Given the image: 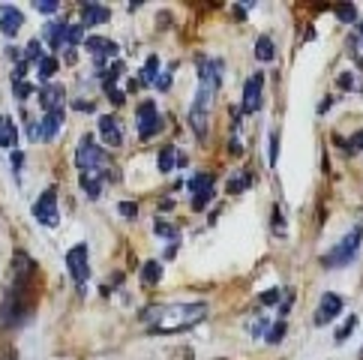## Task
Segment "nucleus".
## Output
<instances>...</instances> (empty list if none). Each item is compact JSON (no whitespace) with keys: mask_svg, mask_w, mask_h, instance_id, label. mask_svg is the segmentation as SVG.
Wrapping results in <instances>:
<instances>
[{"mask_svg":"<svg viewBox=\"0 0 363 360\" xmlns=\"http://www.w3.org/2000/svg\"><path fill=\"white\" fill-rule=\"evenodd\" d=\"M36 279H40V264L24 249L12 259V286L0 306V325L4 327H21L36 313Z\"/></svg>","mask_w":363,"mask_h":360,"instance_id":"f257e3e1","label":"nucleus"},{"mask_svg":"<svg viewBox=\"0 0 363 360\" xmlns=\"http://www.w3.org/2000/svg\"><path fill=\"white\" fill-rule=\"evenodd\" d=\"M207 303L204 300H177V303H153L141 310V321L153 333H177L201 325L207 318Z\"/></svg>","mask_w":363,"mask_h":360,"instance_id":"f03ea898","label":"nucleus"},{"mask_svg":"<svg viewBox=\"0 0 363 360\" xmlns=\"http://www.w3.org/2000/svg\"><path fill=\"white\" fill-rule=\"evenodd\" d=\"M196 67H199V90H196V99H192V108H189V126H192V133H196V138L204 141L207 126H211L213 96H216L219 84H223V60L196 57Z\"/></svg>","mask_w":363,"mask_h":360,"instance_id":"7ed1b4c3","label":"nucleus"},{"mask_svg":"<svg viewBox=\"0 0 363 360\" xmlns=\"http://www.w3.org/2000/svg\"><path fill=\"white\" fill-rule=\"evenodd\" d=\"M75 165H79V171H94L102 177V184H118L121 180V171L118 165H111L108 153L96 145L94 135H84L79 141V147H75Z\"/></svg>","mask_w":363,"mask_h":360,"instance_id":"20e7f679","label":"nucleus"},{"mask_svg":"<svg viewBox=\"0 0 363 360\" xmlns=\"http://www.w3.org/2000/svg\"><path fill=\"white\" fill-rule=\"evenodd\" d=\"M360 240H363V228L360 225H354L348 235L336 243V247L324 255L321 259V264L324 267H345V264H352L354 259H357V249H360Z\"/></svg>","mask_w":363,"mask_h":360,"instance_id":"39448f33","label":"nucleus"},{"mask_svg":"<svg viewBox=\"0 0 363 360\" xmlns=\"http://www.w3.org/2000/svg\"><path fill=\"white\" fill-rule=\"evenodd\" d=\"M87 252H90L87 243H75V247L67 252V270H69L79 294L87 291V279H90V255Z\"/></svg>","mask_w":363,"mask_h":360,"instance_id":"423d86ee","label":"nucleus"},{"mask_svg":"<svg viewBox=\"0 0 363 360\" xmlns=\"http://www.w3.org/2000/svg\"><path fill=\"white\" fill-rule=\"evenodd\" d=\"M135 126H138V138L141 141H150L153 135H157L162 130V118H160V108L153 99H145L135 111Z\"/></svg>","mask_w":363,"mask_h":360,"instance_id":"0eeeda50","label":"nucleus"},{"mask_svg":"<svg viewBox=\"0 0 363 360\" xmlns=\"http://www.w3.org/2000/svg\"><path fill=\"white\" fill-rule=\"evenodd\" d=\"M33 220L45 225V228H57L60 223V216H57V189L55 186H48L45 192H40V198L33 201Z\"/></svg>","mask_w":363,"mask_h":360,"instance_id":"6e6552de","label":"nucleus"},{"mask_svg":"<svg viewBox=\"0 0 363 360\" xmlns=\"http://www.w3.org/2000/svg\"><path fill=\"white\" fill-rule=\"evenodd\" d=\"M84 48L94 57L96 67H106V63L118 60V43L108 40V36H84Z\"/></svg>","mask_w":363,"mask_h":360,"instance_id":"1a4fd4ad","label":"nucleus"},{"mask_svg":"<svg viewBox=\"0 0 363 360\" xmlns=\"http://www.w3.org/2000/svg\"><path fill=\"white\" fill-rule=\"evenodd\" d=\"M63 123H67V111H63V108L45 111L43 118H40V123H36V138H40V141L57 138V133L63 130Z\"/></svg>","mask_w":363,"mask_h":360,"instance_id":"9d476101","label":"nucleus"},{"mask_svg":"<svg viewBox=\"0 0 363 360\" xmlns=\"http://www.w3.org/2000/svg\"><path fill=\"white\" fill-rule=\"evenodd\" d=\"M262 90H264V75H262V72H255V75H250V79H246L243 106H240L243 114H252V111L262 108Z\"/></svg>","mask_w":363,"mask_h":360,"instance_id":"9b49d317","label":"nucleus"},{"mask_svg":"<svg viewBox=\"0 0 363 360\" xmlns=\"http://www.w3.org/2000/svg\"><path fill=\"white\" fill-rule=\"evenodd\" d=\"M340 313H342V298H340V294H333V291H328V294L321 298V303H318V310H315L313 321H315L318 327H324L328 321H333Z\"/></svg>","mask_w":363,"mask_h":360,"instance_id":"f8f14e48","label":"nucleus"},{"mask_svg":"<svg viewBox=\"0 0 363 360\" xmlns=\"http://www.w3.org/2000/svg\"><path fill=\"white\" fill-rule=\"evenodd\" d=\"M99 138L106 141L108 147H121L123 145V126L114 114H102L99 118Z\"/></svg>","mask_w":363,"mask_h":360,"instance_id":"ddd939ff","label":"nucleus"},{"mask_svg":"<svg viewBox=\"0 0 363 360\" xmlns=\"http://www.w3.org/2000/svg\"><path fill=\"white\" fill-rule=\"evenodd\" d=\"M67 28H69L67 16H60V18H55V21H48V24H45V30H43V45L60 51V48H63V36H67Z\"/></svg>","mask_w":363,"mask_h":360,"instance_id":"4468645a","label":"nucleus"},{"mask_svg":"<svg viewBox=\"0 0 363 360\" xmlns=\"http://www.w3.org/2000/svg\"><path fill=\"white\" fill-rule=\"evenodd\" d=\"M63 102H67V90H63V84H40V106L45 111H55V108H63Z\"/></svg>","mask_w":363,"mask_h":360,"instance_id":"2eb2a0df","label":"nucleus"},{"mask_svg":"<svg viewBox=\"0 0 363 360\" xmlns=\"http://www.w3.org/2000/svg\"><path fill=\"white\" fill-rule=\"evenodd\" d=\"M24 24V16L18 6H0V30H4V36H9V40H16V33L21 30Z\"/></svg>","mask_w":363,"mask_h":360,"instance_id":"dca6fc26","label":"nucleus"},{"mask_svg":"<svg viewBox=\"0 0 363 360\" xmlns=\"http://www.w3.org/2000/svg\"><path fill=\"white\" fill-rule=\"evenodd\" d=\"M111 18V9L102 4H82V24L94 28V24H106Z\"/></svg>","mask_w":363,"mask_h":360,"instance_id":"f3484780","label":"nucleus"},{"mask_svg":"<svg viewBox=\"0 0 363 360\" xmlns=\"http://www.w3.org/2000/svg\"><path fill=\"white\" fill-rule=\"evenodd\" d=\"M79 186H82L84 196H87V198H94V201L102 196V177H99V174H94V171H82Z\"/></svg>","mask_w":363,"mask_h":360,"instance_id":"a211bd4d","label":"nucleus"},{"mask_svg":"<svg viewBox=\"0 0 363 360\" xmlns=\"http://www.w3.org/2000/svg\"><path fill=\"white\" fill-rule=\"evenodd\" d=\"M16 141H18V126H16V120L0 114V145L12 150V147H16Z\"/></svg>","mask_w":363,"mask_h":360,"instance_id":"6ab92c4d","label":"nucleus"},{"mask_svg":"<svg viewBox=\"0 0 363 360\" xmlns=\"http://www.w3.org/2000/svg\"><path fill=\"white\" fill-rule=\"evenodd\" d=\"M177 157H180L177 147H174V145H165V147L157 153V165H160V171H162V174H168L172 169H177Z\"/></svg>","mask_w":363,"mask_h":360,"instance_id":"aec40b11","label":"nucleus"},{"mask_svg":"<svg viewBox=\"0 0 363 360\" xmlns=\"http://www.w3.org/2000/svg\"><path fill=\"white\" fill-rule=\"evenodd\" d=\"M160 279H162V264L160 261H145V267H141V282H145V286H157Z\"/></svg>","mask_w":363,"mask_h":360,"instance_id":"412c9836","label":"nucleus"},{"mask_svg":"<svg viewBox=\"0 0 363 360\" xmlns=\"http://www.w3.org/2000/svg\"><path fill=\"white\" fill-rule=\"evenodd\" d=\"M157 79H160V57H157V55H150L147 63H145V69H141V75H138V81L157 84Z\"/></svg>","mask_w":363,"mask_h":360,"instance_id":"4be33fe9","label":"nucleus"},{"mask_svg":"<svg viewBox=\"0 0 363 360\" xmlns=\"http://www.w3.org/2000/svg\"><path fill=\"white\" fill-rule=\"evenodd\" d=\"M250 186H252V171H238L235 177L228 180V192H231V196H238V192L250 189Z\"/></svg>","mask_w":363,"mask_h":360,"instance_id":"5701e85b","label":"nucleus"},{"mask_svg":"<svg viewBox=\"0 0 363 360\" xmlns=\"http://www.w3.org/2000/svg\"><path fill=\"white\" fill-rule=\"evenodd\" d=\"M82 43H84V28H82V24H69L67 36H63V48H75V45H82Z\"/></svg>","mask_w":363,"mask_h":360,"instance_id":"b1692460","label":"nucleus"},{"mask_svg":"<svg viewBox=\"0 0 363 360\" xmlns=\"http://www.w3.org/2000/svg\"><path fill=\"white\" fill-rule=\"evenodd\" d=\"M45 57V51H43V40H30L28 43V48H24V60L30 63V67H36Z\"/></svg>","mask_w":363,"mask_h":360,"instance_id":"393cba45","label":"nucleus"},{"mask_svg":"<svg viewBox=\"0 0 363 360\" xmlns=\"http://www.w3.org/2000/svg\"><path fill=\"white\" fill-rule=\"evenodd\" d=\"M57 67H60V63H57V57H55V55H45L40 63H36V69H40V79H43V81H48L51 75L57 72Z\"/></svg>","mask_w":363,"mask_h":360,"instance_id":"a878e982","label":"nucleus"},{"mask_svg":"<svg viewBox=\"0 0 363 360\" xmlns=\"http://www.w3.org/2000/svg\"><path fill=\"white\" fill-rule=\"evenodd\" d=\"M255 57L258 60H274V43H270V36H258L255 40Z\"/></svg>","mask_w":363,"mask_h":360,"instance_id":"bb28decb","label":"nucleus"},{"mask_svg":"<svg viewBox=\"0 0 363 360\" xmlns=\"http://www.w3.org/2000/svg\"><path fill=\"white\" fill-rule=\"evenodd\" d=\"M285 333H289V325H285V318H279V321H274V325H270V330H267V342L270 345H277V342H282L285 339Z\"/></svg>","mask_w":363,"mask_h":360,"instance_id":"cd10ccee","label":"nucleus"},{"mask_svg":"<svg viewBox=\"0 0 363 360\" xmlns=\"http://www.w3.org/2000/svg\"><path fill=\"white\" fill-rule=\"evenodd\" d=\"M189 189H192V196H199V192H211L213 189V177L211 174H196L189 180Z\"/></svg>","mask_w":363,"mask_h":360,"instance_id":"c85d7f7f","label":"nucleus"},{"mask_svg":"<svg viewBox=\"0 0 363 360\" xmlns=\"http://www.w3.org/2000/svg\"><path fill=\"white\" fill-rule=\"evenodd\" d=\"M333 12H336L340 21H357V6L354 4H336Z\"/></svg>","mask_w":363,"mask_h":360,"instance_id":"c756f323","label":"nucleus"},{"mask_svg":"<svg viewBox=\"0 0 363 360\" xmlns=\"http://www.w3.org/2000/svg\"><path fill=\"white\" fill-rule=\"evenodd\" d=\"M354 327H357V315H348V318L342 321V327L336 330V342H345V339L354 333Z\"/></svg>","mask_w":363,"mask_h":360,"instance_id":"7c9ffc66","label":"nucleus"},{"mask_svg":"<svg viewBox=\"0 0 363 360\" xmlns=\"http://www.w3.org/2000/svg\"><path fill=\"white\" fill-rule=\"evenodd\" d=\"M153 231H157L160 237H172V240L177 243V231H174V225H168L165 220H160V216H157V223H153Z\"/></svg>","mask_w":363,"mask_h":360,"instance_id":"2f4dec72","label":"nucleus"},{"mask_svg":"<svg viewBox=\"0 0 363 360\" xmlns=\"http://www.w3.org/2000/svg\"><path fill=\"white\" fill-rule=\"evenodd\" d=\"M12 94H16V99H28L33 94V84L24 79V81H12Z\"/></svg>","mask_w":363,"mask_h":360,"instance_id":"473e14b6","label":"nucleus"},{"mask_svg":"<svg viewBox=\"0 0 363 360\" xmlns=\"http://www.w3.org/2000/svg\"><path fill=\"white\" fill-rule=\"evenodd\" d=\"M33 9H36V12H43V16H55V12L60 9V4H57V0H36Z\"/></svg>","mask_w":363,"mask_h":360,"instance_id":"72a5a7b5","label":"nucleus"},{"mask_svg":"<svg viewBox=\"0 0 363 360\" xmlns=\"http://www.w3.org/2000/svg\"><path fill=\"white\" fill-rule=\"evenodd\" d=\"M250 333L258 339V337H267V318L264 315H258V318H252V325H250Z\"/></svg>","mask_w":363,"mask_h":360,"instance_id":"f704fd0d","label":"nucleus"},{"mask_svg":"<svg viewBox=\"0 0 363 360\" xmlns=\"http://www.w3.org/2000/svg\"><path fill=\"white\" fill-rule=\"evenodd\" d=\"M106 96L114 102V106H123V102H126V94H123L118 84H106Z\"/></svg>","mask_w":363,"mask_h":360,"instance_id":"c9c22d12","label":"nucleus"},{"mask_svg":"<svg viewBox=\"0 0 363 360\" xmlns=\"http://www.w3.org/2000/svg\"><path fill=\"white\" fill-rule=\"evenodd\" d=\"M172 69H174V63H172V67H168L165 72H160L157 84H153V87H160V94H165V90H172Z\"/></svg>","mask_w":363,"mask_h":360,"instance_id":"e433bc0d","label":"nucleus"},{"mask_svg":"<svg viewBox=\"0 0 363 360\" xmlns=\"http://www.w3.org/2000/svg\"><path fill=\"white\" fill-rule=\"evenodd\" d=\"M342 145H345V150H348V153H360V150H363V130H360V133H354L348 141H342Z\"/></svg>","mask_w":363,"mask_h":360,"instance_id":"4c0bfd02","label":"nucleus"},{"mask_svg":"<svg viewBox=\"0 0 363 360\" xmlns=\"http://www.w3.org/2000/svg\"><path fill=\"white\" fill-rule=\"evenodd\" d=\"M211 198H213V189H211V192H199V196H192V208L204 210L207 204H211Z\"/></svg>","mask_w":363,"mask_h":360,"instance_id":"58836bf2","label":"nucleus"},{"mask_svg":"<svg viewBox=\"0 0 363 360\" xmlns=\"http://www.w3.org/2000/svg\"><path fill=\"white\" fill-rule=\"evenodd\" d=\"M118 210H121V216H126V220H135V216H138V208H135L133 201H121Z\"/></svg>","mask_w":363,"mask_h":360,"instance_id":"ea45409f","label":"nucleus"},{"mask_svg":"<svg viewBox=\"0 0 363 360\" xmlns=\"http://www.w3.org/2000/svg\"><path fill=\"white\" fill-rule=\"evenodd\" d=\"M277 157H279V133H270V165H277Z\"/></svg>","mask_w":363,"mask_h":360,"instance_id":"a19ab883","label":"nucleus"},{"mask_svg":"<svg viewBox=\"0 0 363 360\" xmlns=\"http://www.w3.org/2000/svg\"><path fill=\"white\" fill-rule=\"evenodd\" d=\"M336 81H340V87H342V90H352V87L357 84L352 72H342V75H340V79H336Z\"/></svg>","mask_w":363,"mask_h":360,"instance_id":"79ce46f5","label":"nucleus"},{"mask_svg":"<svg viewBox=\"0 0 363 360\" xmlns=\"http://www.w3.org/2000/svg\"><path fill=\"white\" fill-rule=\"evenodd\" d=\"M277 298H279V288H270V291H264L258 300H262L264 306H270V303H277Z\"/></svg>","mask_w":363,"mask_h":360,"instance_id":"37998d69","label":"nucleus"},{"mask_svg":"<svg viewBox=\"0 0 363 360\" xmlns=\"http://www.w3.org/2000/svg\"><path fill=\"white\" fill-rule=\"evenodd\" d=\"M9 162H12V169L18 171L21 165H24V153H21V150H12V153H9Z\"/></svg>","mask_w":363,"mask_h":360,"instance_id":"c03bdc74","label":"nucleus"},{"mask_svg":"<svg viewBox=\"0 0 363 360\" xmlns=\"http://www.w3.org/2000/svg\"><path fill=\"white\" fill-rule=\"evenodd\" d=\"M274 231H277V235H282V231H285V220H282L279 210H274Z\"/></svg>","mask_w":363,"mask_h":360,"instance_id":"a18cd8bd","label":"nucleus"},{"mask_svg":"<svg viewBox=\"0 0 363 360\" xmlns=\"http://www.w3.org/2000/svg\"><path fill=\"white\" fill-rule=\"evenodd\" d=\"M75 106H79V111H94V102H84V99H79V102H75Z\"/></svg>","mask_w":363,"mask_h":360,"instance_id":"49530a36","label":"nucleus"},{"mask_svg":"<svg viewBox=\"0 0 363 360\" xmlns=\"http://www.w3.org/2000/svg\"><path fill=\"white\" fill-rule=\"evenodd\" d=\"M330 106H333V99L328 96V99H324V102H321V106H318V114H324V111H330Z\"/></svg>","mask_w":363,"mask_h":360,"instance_id":"de8ad7c7","label":"nucleus"},{"mask_svg":"<svg viewBox=\"0 0 363 360\" xmlns=\"http://www.w3.org/2000/svg\"><path fill=\"white\" fill-rule=\"evenodd\" d=\"M172 208H174L172 198H162V201H160V210H172Z\"/></svg>","mask_w":363,"mask_h":360,"instance_id":"09e8293b","label":"nucleus"},{"mask_svg":"<svg viewBox=\"0 0 363 360\" xmlns=\"http://www.w3.org/2000/svg\"><path fill=\"white\" fill-rule=\"evenodd\" d=\"M357 45H363V21H360V28H357Z\"/></svg>","mask_w":363,"mask_h":360,"instance_id":"8fccbe9b","label":"nucleus"},{"mask_svg":"<svg viewBox=\"0 0 363 360\" xmlns=\"http://www.w3.org/2000/svg\"><path fill=\"white\" fill-rule=\"evenodd\" d=\"M6 360H12V357H6Z\"/></svg>","mask_w":363,"mask_h":360,"instance_id":"3c124183","label":"nucleus"}]
</instances>
